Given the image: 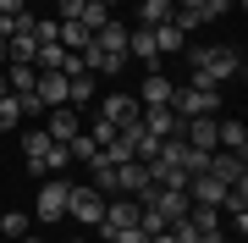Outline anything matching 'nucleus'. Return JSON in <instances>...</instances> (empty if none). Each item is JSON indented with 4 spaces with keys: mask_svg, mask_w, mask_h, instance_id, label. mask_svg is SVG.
I'll use <instances>...</instances> for the list:
<instances>
[{
    "mask_svg": "<svg viewBox=\"0 0 248 243\" xmlns=\"http://www.w3.org/2000/svg\"><path fill=\"white\" fill-rule=\"evenodd\" d=\"M182 55H187V72H193L187 78L193 89H226L232 78L243 83V72H248L237 45H182Z\"/></svg>",
    "mask_w": 248,
    "mask_h": 243,
    "instance_id": "obj_1",
    "label": "nucleus"
},
{
    "mask_svg": "<svg viewBox=\"0 0 248 243\" xmlns=\"http://www.w3.org/2000/svg\"><path fill=\"white\" fill-rule=\"evenodd\" d=\"M138 127H143L149 138H177V133H182V116H177L171 105H143V111H138Z\"/></svg>",
    "mask_w": 248,
    "mask_h": 243,
    "instance_id": "obj_6",
    "label": "nucleus"
},
{
    "mask_svg": "<svg viewBox=\"0 0 248 243\" xmlns=\"http://www.w3.org/2000/svg\"><path fill=\"white\" fill-rule=\"evenodd\" d=\"M0 66H6V39H0Z\"/></svg>",
    "mask_w": 248,
    "mask_h": 243,
    "instance_id": "obj_27",
    "label": "nucleus"
},
{
    "mask_svg": "<svg viewBox=\"0 0 248 243\" xmlns=\"http://www.w3.org/2000/svg\"><path fill=\"white\" fill-rule=\"evenodd\" d=\"M105 243H149L143 227H122V232H105Z\"/></svg>",
    "mask_w": 248,
    "mask_h": 243,
    "instance_id": "obj_22",
    "label": "nucleus"
},
{
    "mask_svg": "<svg viewBox=\"0 0 248 243\" xmlns=\"http://www.w3.org/2000/svg\"><path fill=\"white\" fill-rule=\"evenodd\" d=\"M66 83H72L66 72H39V89H33V94L45 99V111H50V105H66Z\"/></svg>",
    "mask_w": 248,
    "mask_h": 243,
    "instance_id": "obj_17",
    "label": "nucleus"
},
{
    "mask_svg": "<svg viewBox=\"0 0 248 243\" xmlns=\"http://www.w3.org/2000/svg\"><path fill=\"white\" fill-rule=\"evenodd\" d=\"M210 177H215V182H226V188H237V182H248V155L215 149V155H210Z\"/></svg>",
    "mask_w": 248,
    "mask_h": 243,
    "instance_id": "obj_8",
    "label": "nucleus"
},
{
    "mask_svg": "<svg viewBox=\"0 0 248 243\" xmlns=\"http://www.w3.org/2000/svg\"><path fill=\"white\" fill-rule=\"evenodd\" d=\"M127 55H138L149 72L160 66V50H155V33H149V28H127Z\"/></svg>",
    "mask_w": 248,
    "mask_h": 243,
    "instance_id": "obj_13",
    "label": "nucleus"
},
{
    "mask_svg": "<svg viewBox=\"0 0 248 243\" xmlns=\"http://www.w3.org/2000/svg\"><path fill=\"white\" fill-rule=\"evenodd\" d=\"M171 94H177V83L160 78V72H149V78H143V89H138V105H171Z\"/></svg>",
    "mask_w": 248,
    "mask_h": 243,
    "instance_id": "obj_14",
    "label": "nucleus"
},
{
    "mask_svg": "<svg viewBox=\"0 0 248 243\" xmlns=\"http://www.w3.org/2000/svg\"><path fill=\"white\" fill-rule=\"evenodd\" d=\"M116 182H122V194L143 199V194H149V161H122V166H116Z\"/></svg>",
    "mask_w": 248,
    "mask_h": 243,
    "instance_id": "obj_11",
    "label": "nucleus"
},
{
    "mask_svg": "<svg viewBox=\"0 0 248 243\" xmlns=\"http://www.w3.org/2000/svg\"><path fill=\"white\" fill-rule=\"evenodd\" d=\"M45 133L55 138V144H72V138L83 133V116H78V105H50V111H45Z\"/></svg>",
    "mask_w": 248,
    "mask_h": 243,
    "instance_id": "obj_7",
    "label": "nucleus"
},
{
    "mask_svg": "<svg viewBox=\"0 0 248 243\" xmlns=\"http://www.w3.org/2000/svg\"><path fill=\"white\" fill-rule=\"evenodd\" d=\"M221 194H226V182H215L210 171L187 177V205H210V210H221Z\"/></svg>",
    "mask_w": 248,
    "mask_h": 243,
    "instance_id": "obj_10",
    "label": "nucleus"
},
{
    "mask_svg": "<svg viewBox=\"0 0 248 243\" xmlns=\"http://www.w3.org/2000/svg\"><path fill=\"white\" fill-rule=\"evenodd\" d=\"M0 94H11V83H6V66H0Z\"/></svg>",
    "mask_w": 248,
    "mask_h": 243,
    "instance_id": "obj_25",
    "label": "nucleus"
},
{
    "mask_svg": "<svg viewBox=\"0 0 248 243\" xmlns=\"http://www.w3.org/2000/svg\"><path fill=\"white\" fill-rule=\"evenodd\" d=\"M138 94H105V105H99V122H110V127H127V122H138Z\"/></svg>",
    "mask_w": 248,
    "mask_h": 243,
    "instance_id": "obj_9",
    "label": "nucleus"
},
{
    "mask_svg": "<svg viewBox=\"0 0 248 243\" xmlns=\"http://www.w3.org/2000/svg\"><path fill=\"white\" fill-rule=\"evenodd\" d=\"M66 194H72L66 177H45V182H39V199H33V216L39 221H61L66 216Z\"/></svg>",
    "mask_w": 248,
    "mask_h": 243,
    "instance_id": "obj_3",
    "label": "nucleus"
},
{
    "mask_svg": "<svg viewBox=\"0 0 248 243\" xmlns=\"http://www.w3.org/2000/svg\"><path fill=\"white\" fill-rule=\"evenodd\" d=\"M66 216L83 221V227H99V216H105V194L89 188V182H83V188H72V194H66Z\"/></svg>",
    "mask_w": 248,
    "mask_h": 243,
    "instance_id": "obj_4",
    "label": "nucleus"
},
{
    "mask_svg": "<svg viewBox=\"0 0 248 243\" xmlns=\"http://www.w3.org/2000/svg\"><path fill=\"white\" fill-rule=\"evenodd\" d=\"M0 243H11V238H0Z\"/></svg>",
    "mask_w": 248,
    "mask_h": 243,
    "instance_id": "obj_29",
    "label": "nucleus"
},
{
    "mask_svg": "<svg viewBox=\"0 0 248 243\" xmlns=\"http://www.w3.org/2000/svg\"><path fill=\"white\" fill-rule=\"evenodd\" d=\"M72 243H83V238H72Z\"/></svg>",
    "mask_w": 248,
    "mask_h": 243,
    "instance_id": "obj_28",
    "label": "nucleus"
},
{
    "mask_svg": "<svg viewBox=\"0 0 248 243\" xmlns=\"http://www.w3.org/2000/svg\"><path fill=\"white\" fill-rule=\"evenodd\" d=\"M171 0H138V28H160V22H171Z\"/></svg>",
    "mask_w": 248,
    "mask_h": 243,
    "instance_id": "obj_18",
    "label": "nucleus"
},
{
    "mask_svg": "<svg viewBox=\"0 0 248 243\" xmlns=\"http://www.w3.org/2000/svg\"><path fill=\"white\" fill-rule=\"evenodd\" d=\"M50 149H55V138L45 133V127H28V133H22V161L33 166V171L45 166V155H50Z\"/></svg>",
    "mask_w": 248,
    "mask_h": 243,
    "instance_id": "obj_12",
    "label": "nucleus"
},
{
    "mask_svg": "<svg viewBox=\"0 0 248 243\" xmlns=\"http://www.w3.org/2000/svg\"><path fill=\"white\" fill-rule=\"evenodd\" d=\"M215 149L248 155V127H243V122H215Z\"/></svg>",
    "mask_w": 248,
    "mask_h": 243,
    "instance_id": "obj_16",
    "label": "nucleus"
},
{
    "mask_svg": "<svg viewBox=\"0 0 248 243\" xmlns=\"http://www.w3.org/2000/svg\"><path fill=\"white\" fill-rule=\"evenodd\" d=\"M17 11H28V0H0V17H17Z\"/></svg>",
    "mask_w": 248,
    "mask_h": 243,
    "instance_id": "obj_24",
    "label": "nucleus"
},
{
    "mask_svg": "<svg viewBox=\"0 0 248 243\" xmlns=\"http://www.w3.org/2000/svg\"><path fill=\"white\" fill-rule=\"evenodd\" d=\"M138 205L160 210V221L171 227V221H182V216H187V188H155V182H149V194H143Z\"/></svg>",
    "mask_w": 248,
    "mask_h": 243,
    "instance_id": "obj_5",
    "label": "nucleus"
},
{
    "mask_svg": "<svg viewBox=\"0 0 248 243\" xmlns=\"http://www.w3.org/2000/svg\"><path fill=\"white\" fill-rule=\"evenodd\" d=\"M171 111H177L182 122H187V116H221V89H193V83H177Z\"/></svg>",
    "mask_w": 248,
    "mask_h": 243,
    "instance_id": "obj_2",
    "label": "nucleus"
},
{
    "mask_svg": "<svg viewBox=\"0 0 248 243\" xmlns=\"http://www.w3.org/2000/svg\"><path fill=\"white\" fill-rule=\"evenodd\" d=\"M6 83H11V94H33L39 89V66L33 61H6Z\"/></svg>",
    "mask_w": 248,
    "mask_h": 243,
    "instance_id": "obj_15",
    "label": "nucleus"
},
{
    "mask_svg": "<svg viewBox=\"0 0 248 243\" xmlns=\"http://www.w3.org/2000/svg\"><path fill=\"white\" fill-rule=\"evenodd\" d=\"M17 243H45V238H33V232H22V238H17Z\"/></svg>",
    "mask_w": 248,
    "mask_h": 243,
    "instance_id": "obj_26",
    "label": "nucleus"
},
{
    "mask_svg": "<svg viewBox=\"0 0 248 243\" xmlns=\"http://www.w3.org/2000/svg\"><path fill=\"white\" fill-rule=\"evenodd\" d=\"M50 6L61 11V22H72V17H78V11H83V0H50Z\"/></svg>",
    "mask_w": 248,
    "mask_h": 243,
    "instance_id": "obj_23",
    "label": "nucleus"
},
{
    "mask_svg": "<svg viewBox=\"0 0 248 243\" xmlns=\"http://www.w3.org/2000/svg\"><path fill=\"white\" fill-rule=\"evenodd\" d=\"M28 232V210H6V216H0V238H11V243H17Z\"/></svg>",
    "mask_w": 248,
    "mask_h": 243,
    "instance_id": "obj_20",
    "label": "nucleus"
},
{
    "mask_svg": "<svg viewBox=\"0 0 248 243\" xmlns=\"http://www.w3.org/2000/svg\"><path fill=\"white\" fill-rule=\"evenodd\" d=\"M17 122H22V99L0 94V133H17Z\"/></svg>",
    "mask_w": 248,
    "mask_h": 243,
    "instance_id": "obj_19",
    "label": "nucleus"
},
{
    "mask_svg": "<svg viewBox=\"0 0 248 243\" xmlns=\"http://www.w3.org/2000/svg\"><path fill=\"white\" fill-rule=\"evenodd\" d=\"M66 155H72V161H83V166H89L94 155H99V144H94L89 133H78V138H72V144H66Z\"/></svg>",
    "mask_w": 248,
    "mask_h": 243,
    "instance_id": "obj_21",
    "label": "nucleus"
}]
</instances>
